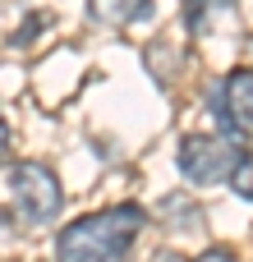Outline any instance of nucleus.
<instances>
[{"label":"nucleus","instance_id":"nucleus-9","mask_svg":"<svg viewBox=\"0 0 253 262\" xmlns=\"http://www.w3.org/2000/svg\"><path fill=\"white\" fill-rule=\"evenodd\" d=\"M9 157V124H5V115H0V161Z\"/></svg>","mask_w":253,"mask_h":262},{"label":"nucleus","instance_id":"nucleus-6","mask_svg":"<svg viewBox=\"0 0 253 262\" xmlns=\"http://www.w3.org/2000/svg\"><path fill=\"white\" fill-rule=\"evenodd\" d=\"M88 9L101 28H129L152 14V0H88Z\"/></svg>","mask_w":253,"mask_h":262},{"label":"nucleus","instance_id":"nucleus-2","mask_svg":"<svg viewBox=\"0 0 253 262\" xmlns=\"http://www.w3.org/2000/svg\"><path fill=\"white\" fill-rule=\"evenodd\" d=\"M5 203L18 216V226H46V221L60 216L65 193H60V180L51 175V166H41V161H14L5 170Z\"/></svg>","mask_w":253,"mask_h":262},{"label":"nucleus","instance_id":"nucleus-7","mask_svg":"<svg viewBox=\"0 0 253 262\" xmlns=\"http://www.w3.org/2000/svg\"><path fill=\"white\" fill-rule=\"evenodd\" d=\"M244 203H253V152H244L240 161H235V170H230V180H226Z\"/></svg>","mask_w":253,"mask_h":262},{"label":"nucleus","instance_id":"nucleus-1","mask_svg":"<svg viewBox=\"0 0 253 262\" xmlns=\"http://www.w3.org/2000/svg\"><path fill=\"white\" fill-rule=\"evenodd\" d=\"M147 212L138 203H120L106 212H92L74 226L60 230L55 239V258L60 262H129L134 239L143 235Z\"/></svg>","mask_w":253,"mask_h":262},{"label":"nucleus","instance_id":"nucleus-3","mask_svg":"<svg viewBox=\"0 0 253 262\" xmlns=\"http://www.w3.org/2000/svg\"><path fill=\"white\" fill-rule=\"evenodd\" d=\"M244 157L240 138L235 134H189L180 138V152H175V166L189 184L198 189H212V184H226L235 161Z\"/></svg>","mask_w":253,"mask_h":262},{"label":"nucleus","instance_id":"nucleus-8","mask_svg":"<svg viewBox=\"0 0 253 262\" xmlns=\"http://www.w3.org/2000/svg\"><path fill=\"white\" fill-rule=\"evenodd\" d=\"M194 262H240V258H235L230 249H207V253H198Z\"/></svg>","mask_w":253,"mask_h":262},{"label":"nucleus","instance_id":"nucleus-4","mask_svg":"<svg viewBox=\"0 0 253 262\" xmlns=\"http://www.w3.org/2000/svg\"><path fill=\"white\" fill-rule=\"evenodd\" d=\"M217 120L235 138H253V69L249 64L226 74V83L217 92Z\"/></svg>","mask_w":253,"mask_h":262},{"label":"nucleus","instance_id":"nucleus-5","mask_svg":"<svg viewBox=\"0 0 253 262\" xmlns=\"http://www.w3.org/2000/svg\"><path fill=\"white\" fill-rule=\"evenodd\" d=\"M235 14V0H184V28L194 37H207L221 28V18Z\"/></svg>","mask_w":253,"mask_h":262}]
</instances>
